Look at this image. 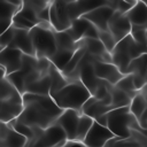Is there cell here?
Wrapping results in <instances>:
<instances>
[{
  "label": "cell",
  "instance_id": "ffe728a7",
  "mask_svg": "<svg viewBox=\"0 0 147 147\" xmlns=\"http://www.w3.org/2000/svg\"><path fill=\"white\" fill-rule=\"evenodd\" d=\"M132 25H146L147 23V5L145 1H137L136 6L126 14Z\"/></svg>",
  "mask_w": 147,
  "mask_h": 147
},
{
  "label": "cell",
  "instance_id": "7402d4cb",
  "mask_svg": "<svg viewBox=\"0 0 147 147\" xmlns=\"http://www.w3.org/2000/svg\"><path fill=\"white\" fill-rule=\"evenodd\" d=\"M55 40L57 49L62 51H77L82 45V40L79 42H76L67 31H55Z\"/></svg>",
  "mask_w": 147,
  "mask_h": 147
},
{
  "label": "cell",
  "instance_id": "ac0fdd59",
  "mask_svg": "<svg viewBox=\"0 0 147 147\" xmlns=\"http://www.w3.org/2000/svg\"><path fill=\"white\" fill-rule=\"evenodd\" d=\"M21 9L9 0H0V31L3 33L13 25V20Z\"/></svg>",
  "mask_w": 147,
  "mask_h": 147
},
{
  "label": "cell",
  "instance_id": "cb8c5ba5",
  "mask_svg": "<svg viewBox=\"0 0 147 147\" xmlns=\"http://www.w3.org/2000/svg\"><path fill=\"white\" fill-rule=\"evenodd\" d=\"M90 25H91V22H88L84 17H80V18H78V20H76V21L72 22L70 29L67 30V32L71 36V38L76 42H79L80 40L84 39L85 32L87 31V29H88Z\"/></svg>",
  "mask_w": 147,
  "mask_h": 147
},
{
  "label": "cell",
  "instance_id": "f546056e",
  "mask_svg": "<svg viewBox=\"0 0 147 147\" xmlns=\"http://www.w3.org/2000/svg\"><path fill=\"white\" fill-rule=\"evenodd\" d=\"M116 87H118L119 90L126 92L132 99L139 93L136 87H134V83H133V75H125L116 85Z\"/></svg>",
  "mask_w": 147,
  "mask_h": 147
},
{
  "label": "cell",
  "instance_id": "8d00e7d4",
  "mask_svg": "<svg viewBox=\"0 0 147 147\" xmlns=\"http://www.w3.org/2000/svg\"><path fill=\"white\" fill-rule=\"evenodd\" d=\"M146 134H147V129H146Z\"/></svg>",
  "mask_w": 147,
  "mask_h": 147
},
{
  "label": "cell",
  "instance_id": "e0dca14e",
  "mask_svg": "<svg viewBox=\"0 0 147 147\" xmlns=\"http://www.w3.org/2000/svg\"><path fill=\"white\" fill-rule=\"evenodd\" d=\"M9 47L21 51L24 55L36 56V49L33 46V41H32L31 34H30V31L15 29V36H14V39Z\"/></svg>",
  "mask_w": 147,
  "mask_h": 147
},
{
  "label": "cell",
  "instance_id": "d4e9b609",
  "mask_svg": "<svg viewBox=\"0 0 147 147\" xmlns=\"http://www.w3.org/2000/svg\"><path fill=\"white\" fill-rule=\"evenodd\" d=\"M109 90H110L111 98H113V102H111V108L113 109L123 108V107H130L132 98L126 92L119 90L115 85H110Z\"/></svg>",
  "mask_w": 147,
  "mask_h": 147
},
{
  "label": "cell",
  "instance_id": "2e32d148",
  "mask_svg": "<svg viewBox=\"0 0 147 147\" xmlns=\"http://www.w3.org/2000/svg\"><path fill=\"white\" fill-rule=\"evenodd\" d=\"M108 1H92V0H80V1H68V8L71 21H76L84 16L85 14L107 5Z\"/></svg>",
  "mask_w": 147,
  "mask_h": 147
},
{
  "label": "cell",
  "instance_id": "7c38bea8",
  "mask_svg": "<svg viewBox=\"0 0 147 147\" xmlns=\"http://www.w3.org/2000/svg\"><path fill=\"white\" fill-rule=\"evenodd\" d=\"M82 114L83 113L78 111V110L67 109L59 117L56 123L64 130L68 140H76L78 124H79V119H80Z\"/></svg>",
  "mask_w": 147,
  "mask_h": 147
},
{
  "label": "cell",
  "instance_id": "7a4b0ae2",
  "mask_svg": "<svg viewBox=\"0 0 147 147\" xmlns=\"http://www.w3.org/2000/svg\"><path fill=\"white\" fill-rule=\"evenodd\" d=\"M51 96L53 98L55 103L63 110L74 109L82 111L83 106L92 96V94L86 88V86L78 79L70 82L61 91L56 92Z\"/></svg>",
  "mask_w": 147,
  "mask_h": 147
},
{
  "label": "cell",
  "instance_id": "603a6c76",
  "mask_svg": "<svg viewBox=\"0 0 147 147\" xmlns=\"http://www.w3.org/2000/svg\"><path fill=\"white\" fill-rule=\"evenodd\" d=\"M48 74L51 76V82H52V85H51V95H53L56 92L61 91L64 86H67L69 84L68 79L64 77V75L62 74V71H60L53 63L51 64V68H49Z\"/></svg>",
  "mask_w": 147,
  "mask_h": 147
},
{
  "label": "cell",
  "instance_id": "6da1fadb",
  "mask_svg": "<svg viewBox=\"0 0 147 147\" xmlns=\"http://www.w3.org/2000/svg\"><path fill=\"white\" fill-rule=\"evenodd\" d=\"M24 110L17 121L31 126L46 130L55 124L64 111L51 95H38L32 93L23 94Z\"/></svg>",
  "mask_w": 147,
  "mask_h": 147
},
{
  "label": "cell",
  "instance_id": "8fae6325",
  "mask_svg": "<svg viewBox=\"0 0 147 147\" xmlns=\"http://www.w3.org/2000/svg\"><path fill=\"white\" fill-rule=\"evenodd\" d=\"M24 54L13 47H7L0 51V67L5 68L7 76L21 70Z\"/></svg>",
  "mask_w": 147,
  "mask_h": 147
},
{
  "label": "cell",
  "instance_id": "d590c367",
  "mask_svg": "<svg viewBox=\"0 0 147 147\" xmlns=\"http://www.w3.org/2000/svg\"><path fill=\"white\" fill-rule=\"evenodd\" d=\"M140 92L144 94V96H145V98H146V100H147V84L145 85V87H144V88H142Z\"/></svg>",
  "mask_w": 147,
  "mask_h": 147
},
{
  "label": "cell",
  "instance_id": "1f68e13d",
  "mask_svg": "<svg viewBox=\"0 0 147 147\" xmlns=\"http://www.w3.org/2000/svg\"><path fill=\"white\" fill-rule=\"evenodd\" d=\"M99 39L103 44L106 49L111 54V52L115 49V47L117 45V41L113 37V34L109 31H101V30H99Z\"/></svg>",
  "mask_w": 147,
  "mask_h": 147
},
{
  "label": "cell",
  "instance_id": "30bf717a",
  "mask_svg": "<svg viewBox=\"0 0 147 147\" xmlns=\"http://www.w3.org/2000/svg\"><path fill=\"white\" fill-rule=\"evenodd\" d=\"M132 24L127 18L126 14H122L119 11H115L108 23V31L113 34L115 40L119 42L124 38L131 34Z\"/></svg>",
  "mask_w": 147,
  "mask_h": 147
},
{
  "label": "cell",
  "instance_id": "f35d334b",
  "mask_svg": "<svg viewBox=\"0 0 147 147\" xmlns=\"http://www.w3.org/2000/svg\"><path fill=\"white\" fill-rule=\"evenodd\" d=\"M57 147H59V146H57Z\"/></svg>",
  "mask_w": 147,
  "mask_h": 147
},
{
  "label": "cell",
  "instance_id": "83f0119b",
  "mask_svg": "<svg viewBox=\"0 0 147 147\" xmlns=\"http://www.w3.org/2000/svg\"><path fill=\"white\" fill-rule=\"evenodd\" d=\"M76 51H62V49H57L56 53L49 59V61L60 70L62 71L65 65L69 63V61L71 60V57L74 56Z\"/></svg>",
  "mask_w": 147,
  "mask_h": 147
},
{
  "label": "cell",
  "instance_id": "5b68a950",
  "mask_svg": "<svg viewBox=\"0 0 147 147\" xmlns=\"http://www.w3.org/2000/svg\"><path fill=\"white\" fill-rule=\"evenodd\" d=\"M24 110L23 94L16 88L6 96L0 98V119L1 123H10L17 119Z\"/></svg>",
  "mask_w": 147,
  "mask_h": 147
},
{
  "label": "cell",
  "instance_id": "277c9868",
  "mask_svg": "<svg viewBox=\"0 0 147 147\" xmlns=\"http://www.w3.org/2000/svg\"><path fill=\"white\" fill-rule=\"evenodd\" d=\"M38 59H51L57 51L55 30L49 23H42L30 30Z\"/></svg>",
  "mask_w": 147,
  "mask_h": 147
},
{
  "label": "cell",
  "instance_id": "9a60e30c",
  "mask_svg": "<svg viewBox=\"0 0 147 147\" xmlns=\"http://www.w3.org/2000/svg\"><path fill=\"white\" fill-rule=\"evenodd\" d=\"M0 141L1 147H29V139L16 132L7 123H1Z\"/></svg>",
  "mask_w": 147,
  "mask_h": 147
},
{
  "label": "cell",
  "instance_id": "8992f818",
  "mask_svg": "<svg viewBox=\"0 0 147 147\" xmlns=\"http://www.w3.org/2000/svg\"><path fill=\"white\" fill-rule=\"evenodd\" d=\"M49 15H51L49 23L55 31L61 32L70 29L72 21L69 14L68 1H63V0L52 1L49 8Z\"/></svg>",
  "mask_w": 147,
  "mask_h": 147
},
{
  "label": "cell",
  "instance_id": "3957f363",
  "mask_svg": "<svg viewBox=\"0 0 147 147\" xmlns=\"http://www.w3.org/2000/svg\"><path fill=\"white\" fill-rule=\"evenodd\" d=\"M107 127L121 139H127L131 137V130L142 131L139 121L131 114L130 107L116 108L107 114Z\"/></svg>",
  "mask_w": 147,
  "mask_h": 147
},
{
  "label": "cell",
  "instance_id": "4dcf8cb0",
  "mask_svg": "<svg viewBox=\"0 0 147 147\" xmlns=\"http://www.w3.org/2000/svg\"><path fill=\"white\" fill-rule=\"evenodd\" d=\"M131 37L136 42L147 46V30L145 25H132Z\"/></svg>",
  "mask_w": 147,
  "mask_h": 147
},
{
  "label": "cell",
  "instance_id": "484cf974",
  "mask_svg": "<svg viewBox=\"0 0 147 147\" xmlns=\"http://www.w3.org/2000/svg\"><path fill=\"white\" fill-rule=\"evenodd\" d=\"M86 53H87L86 47H85V45H84V41L82 40V45H80V47L75 52V54H74V56L71 57V60L69 61V63H68V64L65 65V68L62 70V74L64 75L65 78L69 77V76L77 69V67L79 65L80 61L84 59V56L86 55Z\"/></svg>",
  "mask_w": 147,
  "mask_h": 147
},
{
  "label": "cell",
  "instance_id": "44dd1931",
  "mask_svg": "<svg viewBox=\"0 0 147 147\" xmlns=\"http://www.w3.org/2000/svg\"><path fill=\"white\" fill-rule=\"evenodd\" d=\"M51 85H52L51 76L49 74H46L34 83L30 84L26 87L25 93H32L38 95H51Z\"/></svg>",
  "mask_w": 147,
  "mask_h": 147
},
{
  "label": "cell",
  "instance_id": "d6a6232c",
  "mask_svg": "<svg viewBox=\"0 0 147 147\" xmlns=\"http://www.w3.org/2000/svg\"><path fill=\"white\" fill-rule=\"evenodd\" d=\"M14 36H15V28L13 26H10L8 30H6L3 33L0 34V51L10 46L14 39Z\"/></svg>",
  "mask_w": 147,
  "mask_h": 147
},
{
  "label": "cell",
  "instance_id": "52a82bcc",
  "mask_svg": "<svg viewBox=\"0 0 147 147\" xmlns=\"http://www.w3.org/2000/svg\"><path fill=\"white\" fill-rule=\"evenodd\" d=\"M130 42H131V34L117 42L115 49L111 52V62L115 64L118 70L123 75H127V69L133 61L131 49H130Z\"/></svg>",
  "mask_w": 147,
  "mask_h": 147
},
{
  "label": "cell",
  "instance_id": "4316f807",
  "mask_svg": "<svg viewBox=\"0 0 147 147\" xmlns=\"http://www.w3.org/2000/svg\"><path fill=\"white\" fill-rule=\"evenodd\" d=\"M146 107H147V100L146 98L144 96V94L141 92H139L131 101V105H130V111L131 114L138 119L140 121L145 110H146Z\"/></svg>",
  "mask_w": 147,
  "mask_h": 147
},
{
  "label": "cell",
  "instance_id": "f1b7e54d",
  "mask_svg": "<svg viewBox=\"0 0 147 147\" xmlns=\"http://www.w3.org/2000/svg\"><path fill=\"white\" fill-rule=\"evenodd\" d=\"M94 123V119L87 115L82 114L80 119H79V124H78V130H77V137H76V141H80L83 142L84 139L86 138L88 131L91 130L92 125Z\"/></svg>",
  "mask_w": 147,
  "mask_h": 147
},
{
  "label": "cell",
  "instance_id": "9c48e42d",
  "mask_svg": "<svg viewBox=\"0 0 147 147\" xmlns=\"http://www.w3.org/2000/svg\"><path fill=\"white\" fill-rule=\"evenodd\" d=\"M115 138V134L107 127L94 121L83 144L86 147H106L109 140Z\"/></svg>",
  "mask_w": 147,
  "mask_h": 147
},
{
  "label": "cell",
  "instance_id": "5bb4252c",
  "mask_svg": "<svg viewBox=\"0 0 147 147\" xmlns=\"http://www.w3.org/2000/svg\"><path fill=\"white\" fill-rule=\"evenodd\" d=\"M115 10L107 5L105 6H101L87 14H85L84 18H86L88 22H91L94 26H96L99 30L101 31H108V23H109V20L111 18V16L114 15Z\"/></svg>",
  "mask_w": 147,
  "mask_h": 147
},
{
  "label": "cell",
  "instance_id": "e575fe53",
  "mask_svg": "<svg viewBox=\"0 0 147 147\" xmlns=\"http://www.w3.org/2000/svg\"><path fill=\"white\" fill-rule=\"evenodd\" d=\"M139 123H140V125H141V127H142L144 130L147 129V107H146V110H145V113H144L141 119L139 121Z\"/></svg>",
  "mask_w": 147,
  "mask_h": 147
},
{
  "label": "cell",
  "instance_id": "d6986e66",
  "mask_svg": "<svg viewBox=\"0 0 147 147\" xmlns=\"http://www.w3.org/2000/svg\"><path fill=\"white\" fill-rule=\"evenodd\" d=\"M110 110H113V108L108 105H106L105 102L95 99L94 96H91L86 103L83 106V109H82V113L84 115H87L90 117H92L94 121L99 117H101L102 115H106L108 114Z\"/></svg>",
  "mask_w": 147,
  "mask_h": 147
},
{
  "label": "cell",
  "instance_id": "836d02e7",
  "mask_svg": "<svg viewBox=\"0 0 147 147\" xmlns=\"http://www.w3.org/2000/svg\"><path fill=\"white\" fill-rule=\"evenodd\" d=\"M59 147H86L83 142L80 141H76V140H67L65 142H63L62 145H60Z\"/></svg>",
  "mask_w": 147,
  "mask_h": 147
},
{
  "label": "cell",
  "instance_id": "74e56055",
  "mask_svg": "<svg viewBox=\"0 0 147 147\" xmlns=\"http://www.w3.org/2000/svg\"><path fill=\"white\" fill-rule=\"evenodd\" d=\"M145 2H146V5H147V1H145Z\"/></svg>",
  "mask_w": 147,
  "mask_h": 147
},
{
  "label": "cell",
  "instance_id": "ba28073f",
  "mask_svg": "<svg viewBox=\"0 0 147 147\" xmlns=\"http://www.w3.org/2000/svg\"><path fill=\"white\" fill-rule=\"evenodd\" d=\"M67 140L68 138L64 130L57 123H55L52 126L44 130L40 137L29 147H57Z\"/></svg>",
  "mask_w": 147,
  "mask_h": 147
},
{
  "label": "cell",
  "instance_id": "4fadbf2b",
  "mask_svg": "<svg viewBox=\"0 0 147 147\" xmlns=\"http://www.w3.org/2000/svg\"><path fill=\"white\" fill-rule=\"evenodd\" d=\"M93 65H94L95 74H96L98 78L108 83V84H110V85H116L125 76L113 63L100 62V61H96L94 59L93 60Z\"/></svg>",
  "mask_w": 147,
  "mask_h": 147
}]
</instances>
